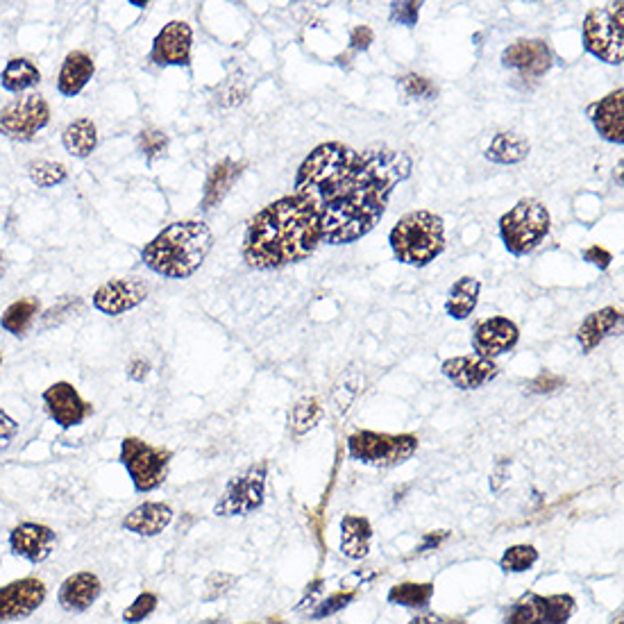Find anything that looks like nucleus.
Here are the masks:
<instances>
[{"label": "nucleus", "mask_w": 624, "mask_h": 624, "mask_svg": "<svg viewBox=\"0 0 624 624\" xmlns=\"http://www.w3.org/2000/svg\"><path fill=\"white\" fill-rule=\"evenodd\" d=\"M214 246V234L202 221H177L159 232L141 252L143 264L168 280H187Z\"/></svg>", "instance_id": "3"}, {"label": "nucleus", "mask_w": 624, "mask_h": 624, "mask_svg": "<svg viewBox=\"0 0 624 624\" xmlns=\"http://www.w3.org/2000/svg\"><path fill=\"white\" fill-rule=\"evenodd\" d=\"M39 82H41L39 69L25 57H12L10 62H7L3 75H0V84H3L7 91H12V94H19V91L35 87Z\"/></svg>", "instance_id": "30"}, {"label": "nucleus", "mask_w": 624, "mask_h": 624, "mask_svg": "<svg viewBox=\"0 0 624 624\" xmlns=\"http://www.w3.org/2000/svg\"><path fill=\"white\" fill-rule=\"evenodd\" d=\"M16 434H19V423L5 409H0V454L7 452Z\"/></svg>", "instance_id": "42"}, {"label": "nucleus", "mask_w": 624, "mask_h": 624, "mask_svg": "<svg viewBox=\"0 0 624 624\" xmlns=\"http://www.w3.org/2000/svg\"><path fill=\"white\" fill-rule=\"evenodd\" d=\"M55 531L39 522H21L10 531L12 554L30 563H44L55 550Z\"/></svg>", "instance_id": "18"}, {"label": "nucleus", "mask_w": 624, "mask_h": 624, "mask_svg": "<svg viewBox=\"0 0 624 624\" xmlns=\"http://www.w3.org/2000/svg\"><path fill=\"white\" fill-rule=\"evenodd\" d=\"M479 291H482V282L472 275H463L461 280L454 282L448 293V300H445L448 316L454 320H466L468 316H472L479 300Z\"/></svg>", "instance_id": "27"}, {"label": "nucleus", "mask_w": 624, "mask_h": 624, "mask_svg": "<svg viewBox=\"0 0 624 624\" xmlns=\"http://www.w3.org/2000/svg\"><path fill=\"white\" fill-rule=\"evenodd\" d=\"M236 584V577L230 572H214L205 581V593H202V600L205 602H216L218 597H223L230 593Z\"/></svg>", "instance_id": "39"}, {"label": "nucleus", "mask_w": 624, "mask_h": 624, "mask_svg": "<svg viewBox=\"0 0 624 624\" xmlns=\"http://www.w3.org/2000/svg\"><path fill=\"white\" fill-rule=\"evenodd\" d=\"M518 341H520L518 325L504 316L486 318L475 327V332H472V350L484 359L500 357V354L516 348Z\"/></svg>", "instance_id": "16"}, {"label": "nucleus", "mask_w": 624, "mask_h": 624, "mask_svg": "<svg viewBox=\"0 0 624 624\" xmlns=\"http://www.w3.org/2000/svg\"><path fill=\"white\" fill-rule=\"evenodd\" d=\"M148 373H150V364L143 359H134L128 368V375L134 379V382H143V379L148 377Z\"/></svg>", "instance_id": "46"}, {"label": "nucleus", "mask_w": 624, "mask_h": 624, "mask_svg": "<svg viewBox=\"0 0 624 624\" xmlns=\"http://www.w3.org/2000/svg\"><path fill=\"white\" fill-rule=\"evenodd\" d=\"M205 624H221V620H212V622H205Z\"/></svg>", "instance_id": "52"}, {"label": "nucleus", "mask_w": 624, "mask_h": 624, "mask_svg": "<svg viewBox=\"0 0 624 624\" xmlns=\"http://www.w3.org/2000/svg\"><path fill=\"white\" fill-rule=\"evenodd\" d=\"M420 7H423V3H413V0H409V3H393L391 5V21L400 23V25H407V28H413V25L418 23Z\"/></svg>", "instance_id": "41"}, {"label": "nucleus", "mask_w": 624, "mask_h": 624, "mask_svg": "<svg viewBox=\"0 0 624 624\" xmlns=\"http://www.w3.org/2000/svg\"><path fill=\"white\" fill-rule=\"evenodd\" d=\"M436 624H466L463 620H452V618H438Z\"/></svg>", "instance_id": "49"}, {"label": "nucleus", "mask_w": 624, "mask_h": 624, "mask_svg": "<svg viewBox=\"0 0 624 624\" xmlns=\"http://www.w3.org/2000/svg\"><path fill=\"white\" fill-rule=\"evenodd\" d=\"M0 364H3V354H0Z\"/></svg>", "instance_id": "53"}, {"label": "nucleus", "mask_w": 624, "mask_h": 624, "mask_svg": "<svg viewBox=\"0 0 624 624\" xmlns=\"http://www.w3.org/2000/svg\"><path fill=\"white\" fill-rule=\"evenodd\" d=\"M529 141L525 137H520L516 132H500L495 134L491 146L486 150V159H491L495 164H518L522 159H527L529 155Z\"/></svg>", "instance_id": "29"}, {"label": "nucleus", "mask_w": 624, "mask_h": 624, "mask_svg": "<svg viewBox=\"0 0 624 624\" xmlns=\"http://www.w3.org/2000/svg\"><path fill=\"white\" fill-rule=\"evenodd\" d=\"M243 166L246 164L234 162V159H223V162H218L212 171H209L207 182H205V193H202V202H200L205 212H212L214 207L221 205L227 193H230V189L234 187V182L239 180Z\"/></svg>", "instance_id": "24"}, {"label": "nucleus", "mask_w": 624, "mask_h": 624, "mask_svg": "<svg viewBox=\"0 0 624 624\" xmlns=\"http://www.w3.org/2000/svg\"><path fill=\"white\" fill-rule=\"evenodd\" d=\"M173 522V509L164 502H143L123 520V529L137 536H157Z\"/></svg>", "instance_id": "23"}, {"label": "nucleus", "mask_w": 624, "mask_h": 624, "mask_svg": "<svg viewBox=\"0 0 624 624\" xmlns=\"http://www.w3.org/2000/svg\"><path fill=\"white\" fill-rule=\"evenodd\" d=\"M620 320H622V311L615 307H604L586 316L584 323H581L577 330V341L581 345V350L584 352L595 350L597 345H600L606 336L618 327Z\"/></svg>", "instance_id": "25"}, {"label": "nucleus", "mask_w": 624, "mask_h": 624, "mask_svg": "<svg viewBox=\"0 0 624 624\" xmlns=\"http://www.w3.org/2000/svg\"><path fill=\"white\" fill-rule=\"evenodd\" d=\"M438 615H423V618H413L409 624H436Z\"/></svg>", "instance_id": "48"}, {"label": "nucleus", "mask_w": 624, "mask_h": 624, "mask_svg": "<svg viewBox=\"0 0 624 624\" xmlns=\"http://www.w3.org/2000/svg\"><path fill=\"white\" fill-rule=\"evenodd\" d=\"M434 595V586L432 584H398L391 588L389 593V602L407 606V609H423V606L429 604Z\"/></svg>", "instance_id": "33"}, {"label": "nucleus", "mask_w": 624, "mask_h": 624, "mask_svg": "<svg viewBox=\"0 0 624 624\" xmlns=\"http://www.w3.org/2000/svg\"><path fill=\"white\" fill-rule=\"evenodd\" d=\"M586 53L606 64L620 66L624 59V3L593 7L584 19Z\"/></svg>", "instance_id": "6"}, {"label": "nucleus", "mask_w": 624, "mask_h": 624, "mask_svg": "<svg viewBox=\"0 0 624 624\" xmlns=\"http://www.w3.org/2000/svg\"><path fill=\"white\" fill-rule=\"evenodd\" d=\"M148 298V286L141 280H112L98 286L94 293V307L107 316H121L132 311Z\"/></svg>", "instance_id": "19"}, {"label": "nucleus", "mask_w": 624, "mask_h": 624, "mask_svg": "<svg viewBox=\"0 0 624 624\" xmlns=\"http://www.w3.org/2000/svg\"><path fill=\"white\" fill-rule=\"evenodd\" d=\"M588 114L602 139L611 143L624 141V89L622 87L611 91V94L604 96L602 100H597L595 105H590Z\"/></svg>", "instance_id": "21"}, {"label": "nucleus", "mask_w": 624, "mask_h": 624, "mask_svg": "<svg viewBox=\"0 0 624 624\" xmlns=\"http://www.w3.org/2000/svg\"><path fill=\"white\" fill-rule=\"evenodd\" d=\"M584 259L588 261V264H593L600 268V271H606V268L611 266L613 261V255L606 248H600V246H590L588 250H584Z\"/></svg>", "instance_id": "44"}, {"label": "nucleus", "mask_w": 624, "mask_h": 624, "mask_svg": "<svg viewBox=\"0 0 624 624\" xmlns=\"http://www.w3.org/2000/svg\"><path fill=\"white\" fill-rule=\"evenodd\" d=\"M450 536V531H429V534L425 536V543L423 547H420V552H427V550H434V547L441 545L445 538Z\"/></svg>", "instance_id": "47"}, {"label": "nucleus", "mask_w": 624, "mask_h": 624, "mask_svg": "<svg viewBox=\"0 0 624 624\" xmlns=\"http://www.w3.org/2000/svg\"><path fill=\"white\" fill-rule=\"evenodd\" d=\"M28 175L30 180L37 184L41 189H53L57 184H62L66 177H69V171H66L64 164L59 162H46V159H37V162L28 164Z\"/></svg>", "instance_id": "34"}, {"label": "nucleus", "mask_w": 624, "mask_h": 624, "mask_svg": "<svg viewBox=\"0 0 624 624\" xmlns=\"http://www.w3.org/2000/svg\"><path fill=\"white\" fill-rule=\"evenodd\" d=\"M157 595L155 593H141L137 600H134L128 609L123 611V622L128 624H139L146 618L153 615V611L157 609Z\"/></svg>", "instance_id": "38"}, {"label": "nucleus", "mask_w": 624, "mask_h": 624, "mask_svg": "<svg viewBox=\"0 0 624 624\" xmlns=\"http://www.w3.org/2000/svg\"><path fill=\"white\" fill-rule=\"evenodd\" d=\"M171 459V450L155 448L137 436L123 438L121 443V463L128 470L137 493H150L162 486L168 477Z\"/></svg>", "instance_id": "7"}, {"label": "nucleus", "mask_w": 624, "mask_h": 624, "mask_svg": "<svg viewBox=\"0 0 624 624\" xmlns=\"http://www.w3.org/2000/svg\"><path fill=\"white\" fill-rule=\"evenodd\" d=\"M538 561V552L534 545H513L504 552L500 568L504 572H525Z\"/></svg>", "instance_id": "35"}, {"label": "nucleus", "mask_w": 624, "mask_h": 624, "mask_svg": "<svg viewBox=\"0 0 624 624\" xmlns=\"http://www.w3.org/2000/svg\"><path fill=\"white\" fill-rule=\"evenodd\" d=\"M502 64L518 71L522 78H541L552 69V50L543 39H518L504 48Z\"/></svg>", "instance_id": "15"}, {"label": "nucleus", "mask_w": 624, "mask_h": 624, "mask_svg": "<svg viewBox=\"0 0 624 624\" xmlns=\"http://www.w3.org/2000/svg\"><path fill=\"white\" fill-rule=\"evenodd\" d=\"M44 404L48 416L62 429L78 427L94 413V407L69 382H55L48 386L44 391Z\"/></svg>", "instance_id": "13"}, {"label": "nucleus", "mask_w": 624, "mask_h": 624, "mask_svg": "<svg viewBox=\"0 0 624 624\" xmlns=\"http://www.w3.org/2000/svg\"><path fill=\"white\" fill-rule=\"evenodd\" d=\"M391 250L398 261L407 266H427L445 250L443 218L418 209L404 214L389 234Z\"/></svg>", "instance_id": "4"}, {"label": "nucleus", "mask_w": 624, "mask_h": 624, "mask_svg": "<svg viewBox=\"0 0 624 624\" xmlns=\"http://www.w3.org/2000/svg\"><path fill=\"white\" fill-rule=\"evenodd\" d=\"M37 316H39V300L21 298L5 309V314L0 316V325H3L5 332H10L14 336H23L30 330L32 320H35Z\"/></svg>", "instance_id": "31"}, {"label": "nucleus", "mask_w": 624, "mask_h": 624, "mask_svg": "<svg viewBox=\"0 0 624 624\" xmlns=\"http://www.w3.org/2000/svg\"><path fill=\"white\" fill-rule=\"evenodd\" d=\"M100 593H103V584H100V579L94 575V572L82 570L62 581V586H59V593H57V602L64 611L82 613L96 604Z\"/></svg>", "instance_id": "20"}, {"label": "nucleus", "mask_w": 624, "mask_h": 624, "mask_svg": "<svg viewBox=\"0 0 624 624\" xmlns=\"http://www.w3.org/2000/svg\"><path fill=\"white\" fill-rule=\"evenodd\" d=\"M613 624H622V611H618V615L613 618Z\"/></svg>", "instance_id": "51"}, {"label": "nucleus", "mask_w": 624, "mask_h": 624, "mask_svg": "<svg viewBox=\"0 0 624 624\" xmlns=\"http://www.w3.org/2000/svg\"><path fill=\"white\" fill-rule=\"evenodd\" d=\"M373 527L361 516H345L341 520V552L352 561L364 559L370 550Z\"/></svg>", "instance_id": "26"}, {"label": "nucleus", "mask_w": 624, "mask_h": 624, "mask_svg": "<svg viewBox=\"0 0 624 624\" xmlns=\"http://www.w3.org/2000/svg\"><path fill=\"white\" fill-rule=\"evenodd\" d=\"M400 84H402L404 94H407L409 98H425L427 100V98L436 96V87L427 78H423V75L409 73V75H404Z\"/></svg>", "instance_id": "40"}, {"label": "nucleus", "mask_w": 624, "mask_h": 624, "mask_svg": "<svg viewBox=\"0 0 624 624\" xmlns=\"http://www.w3.org/2000/svg\"><path fill=\"white\" fill-rule=\"evenodd\" d=\"M320 418H323L320 402L316 398H305L289 411V429L295 436H302L311 432L320 423Z\"/></svg>", "instance_id": "32"}, {"label": "nucleus", "mask_w": 624, "mask_h": 624, "mask_svg": "<svg viewBox=\"0 0 624 624\" xmlns=\"http://www.w3.org/2000/svg\"><path fill=\"white\" fill-rule=\"evenodd\" d=\"M139 148L148 162L164 157L168 150V134L157 128H143L139 132Z\"/></svg>", "instance_id": "36"}, {"label": "nucleus", "mask_w": 624, "mask_h": 624, "mask_svg": "<svg viewBox=\"0 0 624 624\" xmlns=\"http://www.w3.org/2000/svg\"><path fill=\"white\" fill-rule=\"evenodd\" d=\"M550 232V212L541 200L522 198L500 218V239L511 255L534 252Z\"/></svg>", "instance_id": "5"}, {"label": "nucleus", "mask_w": 624, "mask_h": 624, "mask_svg": "<svg viewBox=\"0 0 624 624\" xmlns=\"http://www.w3.org/2000/svg\"><path fill=\"white\" fill-rule=\"evenodd\" d=\"M354 597H357V590H345L343 588V590H339V593H334V595L327 597V600L318 602L316 609L311 611V618H316V620L330 618V615L343 611L345 606H348L354 600Z\"/></svg>", "instance_id": "37"}, {"label": "nucleus", "mask_w": 624, "mask_h": 624, "mask_svg": "<svg viewBox=\"0 0 624 624\" xmlns=\"http://www.w3.org/2000/svg\"><path fill=\"white\" fill-rule=\"evenodd\" d=\"M46 584L37 577H23L0 588V624L30 618L46 602Z\"/></svg>", "instance_id": "12"}, {"label": "nucleus", "mask_w": 624, "mask_h": 624, "mask_svg": "<svg viewBox=\"0 0 624 624\" xmlns=\"http://www.w3.org/2000/svg\"><path fill=\"white\" fill-rule=\"evenodd\" d=\"M350 457L368 466L393 468L409 461L418 450V436L413 434H379L359 429L348 438Z\"/></svg>", "instance_id": "8"}, {"label": "nucleus", "mask_w": 624, "mask_h": 624, "mask_svg": "<svg viewBox=\"0 0 624 624\" xmlns=\"http://www.w3.org/2000/svg\"><path fill=\"white\" fill-rule=\"evenodd\" d=\"M373 30L368 28V25H359V28L352 30L350 35V48L352 50H368L370 44H373Z\"/></svg>", "instance_id": "45"}, {"label": "nucleus", "mask_w": 624, "mask_h": 624, "mask_svg": "<svg viewBox=\"0 0 624 624\" xmlns=\"http://www.w3.org/2000/svg\"><path fill=\"white\" fill-rule=\"evenodd\" d=\"M5 275V257H3V252H0V277Z\"/></svg>", "instance_id": "50"}, {"label": "nucleus", "mask_w": 624, "mask_h": 624, "mask_svg": "<svg viewBox=\"0 0 624 624\" xmlns=\"http://www.w3.org/2000/svg\"><path fill=\"white\" fill-rule=\"evenodd\" d=\"M575 606V597L570 595H525L504 624H568Z\"/></svg>", "instance_id": "11"}, {"label": "nucleus", "mask_w": 624, "mask_h": 624, "mask_svg": "<svg viewBox=\"0 0 624 624\" xmlns=\"http://www.w3.org/2000/svg\"><path fill=\"white\" fill-rule=\"evenodd\" d=\"M94 73L96 64L91 55L82 53V50H73V53L64 57L62 69H59L57 91L66 98H75L84 87H87L89 80L94 78Z\"/></svg>", "instance_id": "22"}, {"label": "nucleus", "mask_w": 624, "mask_h": 624, "mask_svg": "<svg viewBox=\"0 0 624 624\" xmlns=\"http://www.w3.org/2000/svg\"><path fill=\"white\" fill-rule=\"evenodd\" d=\"M191 46H193L191 25L184 21H171L159 30L148 59L157 66H189Z\"/></svg>", "instance_id": "14"}, {"label": "nucleus", "mask_w": 624, "mask_h": 624, "mask_svg": "<svg viewBox=\"0 0 624 624\" xmlns=\"http://www.w3.org/2000/svg\"><path fill=\"white\" fill-rule=\"evenodd\" d=\"M323 241L314 209L300 196H284L250 218L243 259L257 271H271L307 259Z\"/></svg>", "instance_id": "2"}, {"label": "nucleus", "mask_w": 624, "mask_h": 624, "mask_svg": "<svg viewBox=\"0 0 624 624\" xmlns=\"http://www.w3.org/2000/svg\"><path fill=\"white\" fill-rule=\"evenodd\" d=\"M48 123L50 107L39 94H28L0 109V134L14 141H32Z\"/></svg>", "instance_id": "10"}, {"label": "nucleus", "mask_w": 624, "mask_h": 624, "mask_svg": "<svg viewBox=\"0 0 624 624\" xmlns=\"http://www.w3.org/2000/svg\"><path fill=\"white\" fill-rule=\"evenodd\" d=\"M563 384H566V379H563V377L552 375V373H541L538 377L531 379L529 391L531 393H552L556 389H561Z\"/></svg>", "instance_id": "43"}, {"label": "nucleus", "mask_w": 624, "mask_h": 624, "mask_svg": "<svg viewBox=\"0 0 624 624\" xmlns=\"http://www.w3.org/2000/svg\"><path fill=\"white\" fill-rule=\"evenodd\" d=\"M411 168V157L395 148L359 153L341 141L320 143L298 168L295 196L316 212L323 241L345 246L375 230Z\"/></svg>", "instance_id": "1"}, {"label": "nucleus", "mask_w": 624, "mask_h": 624, "mask_svg": "<svg viewBox=\"0 0 624 624\" xmlns=\"http://www.w3.org/2000/svg\"><path fill=\"white\" fill-rule=\"evenodd\" d=\"M443 375L450 379L454 386L463 391H477L488 382L500 375V368L493 359H484L479 354H463V357H452L443 361Z\"/></svg>", "instance_id": "17"}, {"label": "nucleus", "mask_w": 624, "mask_h": 624, "mask_svg": "<svg viewBox=\"0 0 624 624\" xmlns=\"http://www.w3.org/2000/svg\"><path fill=\"white\" fill-rule=\"evenodd\" d=\"M62 143L73 157H89L98 146V130L91 118H75L62 132Z\"/></svg>", "instance_id": "28"}, {"label": "nucleus", "mask_w": 624, "mask_h": 624, "mask_svg": "<svg viewBox=\"0 0 624 624\" xmlns=\"http://www.w3.org/2000/svg\"><path fill=\"white\" fill-rule=\"evenodd\" d=\"M266 477H268V461H257L246 468L241 475L232 477V482L225 486L221 500L216 502L214 516L234 518V516H250L261 504L266 495Z\"/></svg>", "instance_id": "9"}]
</instances>
